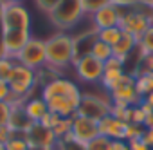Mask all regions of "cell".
Instances as JSON below:
<instances>
[{
  "label": "cell",
  "mask_w": 153,
  "mask_h": 150,
  "mask_svg": "<svg viewBox=\"0 0 153 150\" xmlns=\"http://www.w3.org/2000/svg\"><path fill=\"white\" fill-rule=\"evenodd\" d=\"M112 150H130L126 139H112Z\"/></svg>",
  "instance_id": "8d00e7d4"
},
{
  "label": "cell",
  "mask_w": 153,
  "mask_h": 150,
  "mask_svg": "<svg viewBox=\"0 0 153 150\" xmlns=\"http://www.w3.org/2000/svg\"><path fill=\"white\" fill-rule=\"evenodd\" d=\"M112 103L119 105V107H135L142 101V98L139 96L137 89H135V76H130L124 80V83H121L115 91L110 92Z\"/></svg>",
  "instance_id": "30bf717a"
},
{
  "label": "cell",
  "mask_w": 153,
  "mask_h": 150,
  "mask_svg": "<svg viewBox=\"0 0 153 150\" xmlns=\"http://www.w3.org/2000/svg\"><path fill=\"white\" fill-rule=\"evenodd\" d=\"M27 143L31 146H49V148H56V143H58V137L54 136L52 128L45 127L43 123H31L27 127V130L24 132Z\"/></svg>",
  "instance_id": "8fae6325"
},
{
  "label": "cell",
  "mask_w": 153,
  "mask_h": 150,
  "mask_svg": "<svg viewBox=\"0 0 153 150\" xmlns=\"http://www.w3.org/2000/svg\"><path fill=\"white\" fill-rule=\"evenodd\" d=\"M137 47H139V40H137L135 36L128 34V33H123V36L119 38V42H117L112 49H114V56H117V58H121L123 62H126V58H128Z\"/></svg>",
  "instance_id": "e0dca14e"
},
{
  "label": "cell",
  "mask_w": 153,
  "mask_h": 150,
  "mask_svg": "<svg viewBox=\"0 0 153 150\" xmlns=\"http://www.w3.org/2000/svg\"><path fill=\"white\" fill-rule=\"evenodd\" d=\"M121 36H123V29H121L119 26L97 31V40H101V42L108 44L110 47H114V45H115V44L119 42V38H121Z\"/></svg>",
  "instance_id": "7402d4cb"
},
{
  "label": "cell",
  "mask_w": 153,
  "mask_h": 150,
  "mask_svg": "<svg viewBox=\"0 0 153 150\" xmlns=\"http://www.w3.org/2000/svg\"><path fill=\"white\" fill-rule=\"evenodd\" d=\"M56 150H87V145L79 143L78 139H74L72 134H67L65 137L58 139V143H56Z\"/></svg>",
  "instance_id": "cb8c5ba5"
},
{
  "label": "cell",
  "mask_w": 153,
  "mask_h": 150,
  "mask_svg": "<svg viewBox=\"0 0 153 150\" xmlns=\"http://www.w3.org/2000/svg\"><path fill=\"white\" fill-rule=\"evenodd\" d=\"M81 89L79 85L59 76L54 82L47 83L45 87H42V98L45 100L49 112L59 116V118H74L78 114V107L81 103Z\"/></svg>",
  "instance_id": "6da1fadb"
},
{
  "label": "cell",
  "mask_w": 153,
  "mask_h": 150,
  "mask_svg": "<svg viewBox=\"0 0 153 150\" xmlns=\"http://www.w3.org/2000/svg\"><path fill=\"white\" fill-rule=\"evenodd\" d=\"M52 26L58 27V31L68 33L72 27H76L85 18V9L81 0H59L56 9L49 15Z\"/></svg>",
  "instance_id": "3957f363"
},
{
  "label": "cell",
  "mask_w": 153,
  "mask_h": 150,
  "mask_svg": "<svg viewBox=\"0 0 153 150\" xmlns=\"http://www.w3.org/2000/svg\"><path fill=\"white\" fill-rule=\"evenodd\" d=\"M0 150H6V146H4V145H0Z\"/></svg>",
  "instance_id": "bcb514c9"
},
{
  "label": "cell",
  "mask_w": 153,
  "mask_h": 150,
  "mask_svg": "<svg viewBox=\"0 0 153 150\" xmlns=\"http://www.w3.org/2000/svg\"><path fill=\"white\" fill-rule=\"evenodd\" d=\"M0 11H2V4H0Z\"/></svg>",
  "instance_id": "7dc6e473"
},
{
  "label": "cell",
  "mask_w": 153,
  "mask_h": 150,
  "mask_svg": "<svg viewBox=\"0 0 153 150\" xmlns=\"http://www.w3.org/2000/svg\"><path fill=\"white\" fill-rule=\"evenodd\" d=\"M31 13L24 4H2L0 11V29L31 31Z\"/></svg>",
  "instance_id": "5b68a950"
},
{
  "label": "cell",
  "mask_w": 153,
  "mask_h": 150,
  "mask_svg": "<svg viewBox=\"0 0 153 150\" xmlns=\"http://www.w3.org/2000/svg\"><path fill=\"white\" fill-rule=\"evenodd\" d=\"M70 130H72V118H59L58 123L52 127V132H54V136L58 139H61L67 134H70Z\"/></svg>",
  "instance_id": "83f0119b"
},
{
  "label": "cell",
  "mask_w": 153,
  "mask_h": 150,
  "mask_svg": "<svg viewBox=\"0 0 153 150\" xmlns=\"http://www.w3.org/2000/svg\"><path fill=\"white\" fill-rule=\"evenodd\" d=\"M94 58H97L99 62H106V60H110L112 56H114V49L108 45V44H105V42H101V40H97L96 44H94V47H92V52H90Z\"/></svg>",
  "instance_id": "603a6c76"
},
{
  "label": "cell",
  "mask_w": 153,
  "mask_h": 150,
  "mask_svg": "<svg viewBox=\"0 0 153 150\" xmlns=\"http://www.w3.org/2000/svg\"><path fill=\"white\" fill-rule=\"evenodd\" d=\"M59 76H61V70H59V69H56V67L45 63L43 67H40V69L36 70V85L40 83L42 87H45L47 83L54 82V80L59 78Z\"/></svg>",
  "instance_id": "ffe728a7"
},
{
  "label": "cell",
  "mask_w": 153,
  "mask_h": 150,
  "mask_svg": "<svg viewBox=\"0 0 153 150\" xmlns=\"http://www.w3.org/2000/svg\"><path fill=\"white\" fill-rule=\"evenodd\" d=\"M105 69H124V62L117 56H112L110 60L105 62Z\"/></svg>",
  "instance_id": "836d02e7"
},
{
  "label": "cell",
  "mask_w": 153,
  "mask_h": 150,
  "mask_svg": "<svg viewBox=\"0 0 153 150\" xmlns=\"http://www.w3.org/2000/svg\"><path fill=\"white\" fill-rule=\"evenodd\" d=\"M142 139L148 143V146L153 150V128H146L144 130V136H142Z\"/></svg>",
  "instance_id": "f35d334b"
},
{
  "label": "cell",
  "mask_w": 153,
  "mask_h": 150,
  "mask_svg": "<svg viewBox=\"0 0 153 150\" xmlns=\"http://www.w3.org/2000/svg\"><path fill=\"white\" fill-rule=\"evenodd\" d=\"M24 112L33 123H38L49 112V107H47V103L42 96L40 98H27L25 103H24Z\"/></svg>",
  "instance_id": "2e32d148"
},
{
  "label": "cell",
  "mask_w": 153,
  "mask_h": 150,
  "mask_svg": "<svg viewBox=\"0 0 153 150\" xmlns=\"http://www.w3.org/2000/svg\"><path fill=\"white\" fill-rule=\"evenodd\" d=\"M58 119H59V116H56V114H52V112H47L45 116H43V119L40 121V123H43L45 127H49V128H52L56 123H58Z\"/></svg>",
  "instance_id": "d590c367"
},
{
  "label": "cell",
  "mask_w": 153,
  "mask_h": 150,
  "mask_svg": "<svg viewBox=\"0 0 153 150\" xmlns=\"http://www.w3.org/2000/svg\"><path fill=\"white\" fill-rule=\"evenodd\" d=\"M151 13H153V6H151Z\"/></svg>",
  "instance_id": "c3c4849f"
},
{
  "label": "cell",
  "mask_w": 153,
  "mask_h": 150,
  "mask_svg": "<svg viewBox=\"0 0 153 150\" xmlns=\"http://www.w3.org/2000/svg\"><path fill=\"white\" fill-rule=\"evenodd\" d=\"M139 51H140V60L149 56V54H153V24L139 38Z\"/></svg>",
  "instance_id": "44dd1931"
},
{
  "label": "cell",
  "mask_w": 153,
  "mask_h": 150,
  "mask_svg": "<svg viewBox=\"0 0 153 150\" xmlns=\"http://www.w3.org/2000/svg\"><path fill=\"white\" fill-rule=\"evenodd\" d=\"M11 114H13V107L7 101H0V127H7L9 125Z\"/></svg>",
  "instance_id": "4dcf8cb0"
},
{
  "label": "cell",
  "mask_w": 153,
  "mask_h": 150,
  "mask_svg": "<svg viewBox=\"0 0 153 150\" xmlns=\"http://www.w3.org/2000/svg\"><path fill=\"white\" fill-rule=\"evenodd\" d=\"M128 145H130V150H151V148L148 146V143H146L142 137L130 139V141H128Z\"/></svg>",
  "instance_id": "d6a6232c"
},
{
  "label": "cell",
  "mask_w": 153,
  "mask_h": 150,
  "mask_svg": "<svg viewBox=\"0 0 153 150\" xmlns=\"http://www.w3.org/2000/svg\"><path fill=\"white\" fill-rule=\"evenodd\" d=\"M144 127H146V128H153V112L146 116V119H144Z\"/></svg>",
  "instance_id": "b9f144b4"
},
{
  "label": "cell",
  "mask_w": 153,
  "mask_h": 150,
  "mask_svg": "<svg viewBox=\"0 0 153 150\" xmlns=\"http://www.w3.org/2000/svg\"><path fill=\"white\" fill-rule=\"evenodd\" d=\"M131 110L133 107H119V105H114L112 107V116L124 121V123H131Z\"/></svg>",
  "instance_id": "f546056e"
},
{
  "label": "cell",
  "mask_w": 153,
  "mask_h": 150,
  "mask_svg": "<svg viewBox=\"0 0 153 150\" xmlns=\"http://www.w3.org/2000/svg\"><path fill=\"white\" fill-rule=\"evenodd\" d=\"M2 4H22L24 0H0Z\"/></svg>",
  "instance_id": "ee69618b"
},
{
  "label": "cell",
  "mask_w": 153,
  "mask_h": 150,
  "mask_svg": "<svg viewBox=\"0 0 153 150\" xmlns=\"http://www.w3.org/2000/svg\"><path fill=\"white\" fill-rule=\"evenodd\" d=\"M7 83H9V89H11L13 94L22 96V98H29V94L36 87V70H33V69L16 62Z\"/></svg>",
  "instance_id": "8992f818"
},
{
  "label": "cell",
  "mask_w": 153,
  "mask_h": 150,
  "mask_svg": "<svg viewBox=\"0 0 153 150\" xmlns=\"http://www.w3.org/2000/svg\"><path fill=\"white\" fill-rule=\"evenodd\" d=\"M11 137H13V130H11L9 125L7 127H0V145H6Z\"/></svg>",
  "instance_id": "e575fe53"
},
{
  "label": "cell",
  "mask_w": 153,
  "mask_h": 150,
  "mask_svg": "<svg viewBox=\"0 0 153 150\" xmlns=\"http://www.w3.org/2000/svg\"><path fill=\"white\" fill-rule=\"evenodd\" d=\"M135 89L140 98L149 94L153 91V70H142L139 76H135Z\"/></svg>",
  "instance_id": "d6986e66"
},
{
  "label": "cell",
  "mask_w": 153,
  "mask_h": 150,
  "mask_svg": "<svg viewBox=\"0 0 153 150\" xmlns=\"http://www.w3.org/2000/svg\"><path fill=\"white\" fill-rule=\"evenodd\" d=\"M144 4H148V6H153V0H142Z\"/></svg>",
  "instance_id": "f6af8a7d"
},
{
  "label": "cell",
  "mask_w": 153,
  "mask_h": 150,
  "mask_svg": "<svg viewBox=\"0 0 153 150\" xmlns=\"http://www.w3.org/2000/svg\"><path fill=\"white\" fill-rule=\"evenodd\" d=\"M4 146H6V150H29V143H27L24 132H13V137Z\"/></svg>",
  "instance_id": "484cf974"
},
{
  "label": "cell",
  "mask_w": 153,
  "mask_h": 150,
  "mask_svg": "<svg viewBox=\"0 0 153 150\" xmlns=\"http://www.w3.org/2000/svg\"><path fill=\"white\" fill-rule=\"evenodd\" d=\"M142 63H144V70H153V54L142 58Z\"/></svg>",
  "instance_id": "ab89813d"
},
{
  "label": "cell",
  "mask_w": 153,
  "mask_h": 150,
  "mask_svg": "<svg viewBox=\"0 0 153 150\" xmlns=\"http://www.w3.org/2000/svg\"><path fill=\"white\" fill-rule=\"evenodd\" d=\"M72 40H74V60L87 56L92 52V47L97 42V29L94 26L88 29H83L81 33L72 36Z\"/></svg>",
  "instance_id": "4fadbf2b"
},
{
  "label": "cell",
  "mask_w": 153,
  "mask_h": 150,
  "mask_svg": "<svg viewBox=\"0 0 153 150\" xmlns=\"http://www.w3.org/2000/svg\"><path fill=\"white\" fill-rule=\"evenodd\" d=\"M87 150H112V139L105 136H97L87 145Z\"/></svg>",
  "instance_id": "f1b7e54d"
},
{
  "label": "cell",
  "mask_w": 153,
  "mask_h": 150,
  "mask_svg": "<svg viewBox=\"0 0 153 150\" xmlns=\"http://www.w3.org/2000/svg\"><path fill=\"white\" fill-rule=\"evenodd\" d=\"M112 107H114L112 98L99 94V92H83L81 103L78 107V114L96 119V121H101L103 118L112 114Z\"/></svg>",
  "instance_id": "277c9868"
},
{
  "label": "cell",
  "mask_w": 153,
  "mask_h": 150,
  "mask_svg": "<svg viewBox=\"0 0 153 150\" xmlns=\"http://www.w3.org/2000/svg\"><path fill=\"white\" fill-rule=\"evenodd\" d=\"M128 127H130V123H124L110 114L99 121V134L108 139H126Z\"/></svg>",
  "instance_id": "9a60e30c"
},
{
  "label": "cell",
  "mask_w": 153,
  "mask_h": 150,
  "mask_svg": "<svg viewBox=\"0 0 153 150\" xmlns=\"http://www.w3.org/2000/svg\"><path fill=\"white\" fill-rule=\"evenodd\" d=\"M29 150H56V148H49V146H31L29 145Z\"/></svg>",
  "instance_id": "7bdbcfd3"
},
{
  "label": "cell",
  "mask_w": 153,
  "mask_h": 150,
  "mask_svg": "<svg viewBox=\"0 0 153 150\" xmlns=\"http://www.w3.org/2000/svg\"><path fill=\"white\" fill-rule=\"evenodd\" d=\"M2 33V44H4V51L7 56L15 58L24 47L25 44L33 38L31 31H16V29H0Z\"/></svg>",
  "instance_id": "7c38bea8"
},
{
  "label": "cell",
  "mask_w": 153,
  "mask_h": 150,
  "mask_svg": "<svg viewBox=\"0 0 153 150\" xmlns=\"http://www.w3.org/2000/svg\"><path fill=\"white\" fill-rule=\"evenodd\" d=\"M47 63L63 70L65 67L74 63V40L70 33L58 31L45 40Z\"/></svg>",
  "instance_id": "7a4b0ae2"
},
{
  "label": "cell",
  "mask_w": 153,
  "mask_h": 150,
  "mask_svg": "<svg viewBox=\"0 0 153 150\" xmlns=\"http://www.w3.org/2000/svg\"><path fill=\"white\" fill-rule=\"evenodd\" d=\"M117 0H81V4H83V9H85V15H94L96 11L106 8V6H112L115 4Z\"/></svg>",
  "instance_id": "d4e9b609"
},
{
  "label": "cell",
  "mask_w": 153,
  "mask_h": 150,
  "mask_svg": "<svg viewBox=\"0 0 153 150\" xmlns=\"http://www.w3.org/2000/svg\"><path fill=\"white\" fill-rule=\"evenodd\" d=\"M70 134L74 136V139H78L79 143L88 145L92 139L101 136L99 134V121L76 114L72 118V130H70Z\"/></svg>",
  "instance_id": "9c48e42d"
},
{
  "label": "cell",
  "mask_w": 153,
  "mask_h": 150,
  "mask_svg": "<svg viewBox=\"0 0 153 150\" xmlns=\"http://www.w3.org/2000/svg\"><path fill=\"white\" fill-rule=\"evenodd\" d=\"M128 76H130V74L124 72V69H105V74H103V78H101V85L105 87V91L112 92L121 83H124V80Z\"/></svg>",
  "instance_id": "ac0fdd59"
},
{
  "label": "cell",
  "mask_w": 153,
  "mask_h": 150,
  "mask_svg": "<svg viewBox=\"0 0 153 150\" xmlns=\"http://www.w3.org/2000/svg\"><path fill=\"white\" fill-rule=\"evenodd\" d=\"M142 101H144V103H146V105H148L151 110H153V91H151L149 94H146V96L142 98Z\"/></svg>",
  "instance_id": "60d3db41"
},
{
  "label": "cell",
  "mask_w": 153,
  "mask_h": 150,
  "mask_svg": "<svg viewBox=\"0 0 153 150\" xmlns=\"http://www.w3.org/2000/svg\"><path fill=\"white\" fill-rule=\"evenodd\" d=\"M119 22H121V9L115 4L106 6V8H103V9H99L92 15V26L97 31L115 27V26H119Z\"/></svg>",
  "instance_id": "5bb4252c"
},
{
  "label": "cell",
  "mask_w": 153,
  "mask_h": 150,
  "mask_svg": "<svg viewBox=\"0 0 153 150\" xmlns=\"http://www.w3.org/2000/svg\"><path fill=\"white\" fill-rule=\"evenodd\" d=\"M15 60L33 70H38L40 67H43L47 63V51H45V40L42 38H31L25 47L15 56Z\"/></svg>",
  "instance_id": "52a82bcc"
},
{
  "label": "cell",
  "mask_w": 153,
  "mask_h": 150,
  "mask_svg": "<svg viewBox=\"0 0 153 150\" xmlns=\"http://www.w3.org/2000/svg\"><path fill=\"white\" fill-rule=\"evenodd\" d=\"M16 65V60L11 56H2L0 58V82H7L11 72Z\"/></svg>",
  "instance_id": "4316f807"
},
{
  "label": "cell",
  "mask_w": 153,
  "mask_h": 150,
  "mask_svg": "<svg viewBox=\"0 0 153 150\" xmlns=\"http://www.w3.org/2000/svg\"><path fill=\"white\" fill-rule=\"evenodd\" d=\"M11 94V89H9V83L7 82H0V101H6Z\"/></svg>",
  "instance_id": "74e56055"
},
{
  "label": "cell",
  "mask_w": 153,
  "mask_h": 150,
  "mask_svg": "<svg viewBox=\"0 0 153 150\" xmlns=\"http://www.w3.org/2000/svg\"><path fill=\"white\" fill-rule=\"evenodd\" d=\"M72 67L76 70L78 80L85 82V83H97V82H101L103 74H105V63L99 62L97 58H94L92 54H87V56L74 60Z\"/></svg>",
  "instance_id": "ba28073f"
},
{
  "label": "cell",
  "mask_w": 153,
  "mask_h": 150,
  "mask_svg": "<svg viewBox=\"0 0 153 150\" xmlns=\"http://www.w3.org/2000/svg\"><path fill=\"white\" fill-rule=\"evenodd\" d=\"M34 4L43 11V13H52L56 9V6L59 4V0H34Z\"/></svg>",
  "instance_id": "1f68e13d"
}]
</instances>
